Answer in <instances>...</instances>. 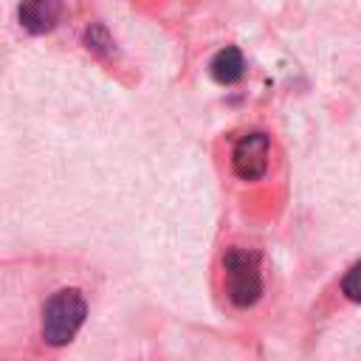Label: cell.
<instances>
[{"mask_svg": "<svg viewBox=\"0 0 361 361\" xmlns=\"http://www.w3.org/2000/svg\"><path fill=\"white\" fill-rule=\"evenodd\" d=\"M93 271L73 257L0 259V358H48L90 316Z\"/></svg>", "mask_w": 361, "mask_h": 361, "instance_id": "1", "label": "cell"}, {"mask_svg": "<svg viewBox=\"0 0 361 361\" xmlns=\"http://www.w3.org/2000/svg\"><path fill=\"white\" fill-rule=\"evenodd\" d=\"M220 268H223V293H226V302L234 310L254 307L259 302L262 290H265L259 254L251 251V248L231 245V248L223 251Z\"/></svg>", "mask_w": 361, "mask_h": 361, "instance_id": "2", "label": "cell"}, {"mask_svg": "<svg viewBox=\"0 0 361 361\" xmlns=\"http://www.w3.org/2000/svg\"><path fill=\"white\" fill-rule=\"evenodd\" d=\"M268 152H271V141L265 133H251L245 135L234 152H231V169L240 180H257L268 172Z\"/></svg>", "mask_w": 361, "mask_h": 361, "instance_id": "3", "label": "cell"}, {"mask_svg": "<svg viewBox=\"0 0 361 361\" xmlns=\"http://www.w3.org/2000/svg\"><path fill=\"white\" fill-rule=\"evenodd\" d=\"M20 23L31 34H45L51 31L59 17H62V3L59 0H23L20 3Z\"/></svg>", "mask_w": 361, "mask_h": 361, "instance_id": "4", "label": "cell"}, {"mask_svg": "<svg viewBox=\"0 0 361 361\" xmlns=\"http://www.w3.org/2000/svg\"><path fill=\"white\" fill-rule=\"evenodd\" d=\"M243 54L237 51V48H223L214 59H212V65H209V71H212V76H214V82H220V85H234L240 76H243Z\"/></svg>", "mask_w": 361, "mask_h": 361, "instance_id": "5", "label": "cell"}]
</instances>
